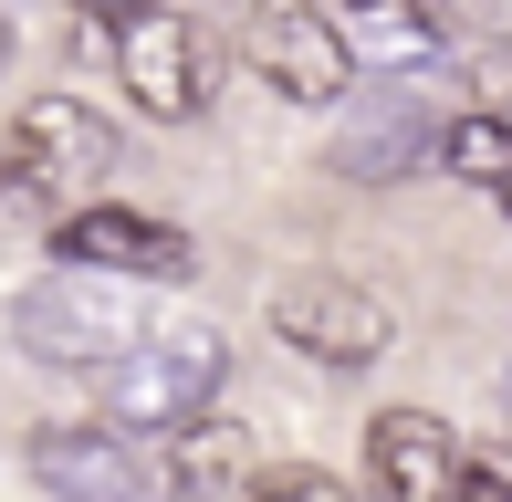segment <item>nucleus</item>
<instances>
[{
  "instance_id": "nucleus-2",
  "label": "nucleus",
  "mask_w": 512,
  "mask_h": 502,
  "mask_svg": "<svg viewBox=\"0 0 512 502\" xmlns=\"http://www.w3.org/2000/svg\"><path fill=\"white\" fill-rule=\"evenodd\" d=\"M11 346L42 356V367H105V356L136 346V314L115 293V272H53V283L11 293Z\"/></svg>"
},
{
  "instance_id": "nucleus-15",
  "label": "nucleus",
  "mask_w": 512,
  "mask_h": 502,
  "mask_svg": "<svg viewBox=\"0 0 512 502\" xmlns=\"http://www.w3.org/2000/svg\"><path fill=\"white\" fill-rule=\"evenodd\" d=\"M0 74H11V21H0Z\"/></svg>"
},
{
  "instance_id": "nucleus-11",
  "label": "nucleus",
  "mask_w": 512,
  "mask_h": 502,
  "mask_svg": "<svg viewBox=\"0 0 512 502\" xmlns=\"http://www.w3.org/2000/svg\"><path fill=\"white\" fill-rule=\"evenodd\" d=\"M251 471H262V450H251L241 419H209V408H199V419H178V471H168L178 502H241Z\"/></svg>"
},
{
  "instance_id": "nucleus-6",
  "label": "nucleus",
  "mask_w": 512,
  "mask_h": 502,
  "mask_svg": "<svg viewBox=\"0 0 512 502\" xmlns=\"http://www.w3.org/2000/svg\"><path fill=\"white\" fill-rule=\"evenodd\" d=\"M429 105L398 95V84H377V95H356L335 116V147H324V168L335 178H366V189H387V178H408L418 157H429Z\"/></svg>"
},
{
  "instance_id": "nucleus-13",
  "label": "nucleus",
  "mask_w": 512,
  "mask_h": 502,
  "mask_svg": "<svg viewBox=\"0 0 512 502\" xmlns=\"http://www.w3.org/2000/svg\"><path fill=\"white\" fill-rule=\"evenodd\" d=\"M439 502H512V450H450Z\"/></svg>"
},
{
  "instance_id": "nucleus-10",
  "label": "nucleus",
  "mask_w": 512,
  "mask_h": 502,
  "mask_svg": "<svg viewBox=\"0 0 512 502\" xmlns=\"http://www.w3.org/2000/svg\"><path fill=\"white\" fill-rule=\"evenodd\" d=\"M366 471H377V502H439V482H450V429L429 408H387L366 429Z\"/></svg>"
},
{
  "instance_id": "nucleus-7",
  "label": "nucleus",
  "mask_w": 512,
  "mask_h": 502,
  "mask_svg": "<svg viewBox=\"0 0 512 502\" xmlns=\"http://www.w3.org/2000/svg\"><path fill=\"white\" fill-rule=\"evenodd\" d=\"M53 241H63L74 272H147V283H189V272H199V241L189 231L136 220V210H74Z\"/></svg>"
},
{
  "instance_id": "nucleus-14",
  "label": "nucleus",
  "mask_w": 512,
  "mask_h": 502,
  "mask_svg": "<svg viewBox=\"0 0 512 502\" xmlns=\"http://www.w3.org/2000/svg\"><path fill=\"white\" fill-rule=\"evenodd\" d=\"M251 502H356V492H345L335 471H304V461H293V471H272V482H251Z\"/></svg>"
},
{
  "instance_id": "nucleus-8",
  "label": "nucleus",
  "mask_w": 512,
  "mask_h": 502,
  "mask_svg": "<svg viewBox=\"0 0 512 502\" xmlns=\"http://www.w3.org/2000/svg\"><path fill=\"white\" fill-rule=\"evenodd\" d=\"M11 157L42 178V189H63V178H105L115 168V126L95 116V105H74V95H32L21 126H11Z\"/></svg>"
},
{
  "instance_id": "nucleus-5",
  "label": "nucleus",
  "mask_w": 512,
  "mask_h": 502,
  "mask_svg": "<svg viewBox=\"0 0 512 502\" xmlns=\"http://www.w3.org/2000/svg\"><path fill=\"white\" fill-rule=\"evenodd\" d=\"M241 53H251V74L283 84L293 105H335L345 95V32L314 11V0H251Z\"/></svg>"
},
{
  "instance_id": "nucleus-9",
  "label": "nucleus",
  "mask_w": 512,
  "mask_h": 502,
  "mask_svg": "<svg viewBox=\"0 0 512 502\" xmlns=\"http://www.w3.org/2000/svg\"><path fill=\"white\" fill-rule=\"evenodd\" d=\"M32 471H42L53 502H136L147 492V471H136V450L115 440V429H42Z\"/></svg>"
},
{
  "instance_id": "nucleus-1",
  "label": "nucleus",
  "mask_w": 512,
  "mask_h": 502,
  "mask_svg": "<svg viewBox=\"0 0 512 502\" xmlns=\"http://www.w3.org/2000/svg\"><path fill=\"white\" fill-rule=\"evenodd\" d=\"M230 346L209 325H168V335H136L126 356H105V419L115 429H178L220 398Z\"/></svg>"
},
{
  "instance_id": "nucleus-3",
  "label": "nucleus",
  "mask_w": 512,
  "mask_h": 502,
  "mask_svg": "<svg viewBox=\"0 0 512 502\" xmlns=\"http://www.w3.org/2000/svg\"><path fill=\"white\" fill-rule=\"evenodd\" d=\"M272 335L314 367H377L398 346V314H387V293L345 283V272H293V283H272Z\"/></svg>"
},
{
  "instance_id": "nucleus-12",
  "label": "nucleus",
  "mask_w": 512,
  "mask_h": 502,
  "mask_svg": "<svg viewBox=\"0 0 512 502\" xmlns=\"http://www.w3.org/2000/svg\"><path fill=\"white\" fill-rule=\"evenodd\" d=\"M429 147L450 157V178H471V189H512V116H450Z\"/></svg>"
},
{
  "instance_id": "nucleus-4",
  "label": "nucleus",
  "mask_w": 512,
  "mask_h": 502,
  "mask_svg": "<svg viewBox=\"0 0 512 502\" xmlns=\"http://www.w3.org/2000/svg\"><path fill=\"white\" fill-rule=\"evenodd\" d=\"M115 74H126L136 116H157V126L199 116V105H209V42H199V21L189 11H126V21H115Z\"/></svg>"
},
{
  "instance_id": "nucleus-16",
  "label": "nucleus",
  "mask_w": 512,
  "mask_h": 502,
  "mask_svg": "<svg viewBox=\"0 0 512 502\" xmlns=\"http://www.w3.org/2000/svg\"><path fill=\"white\" fill-rule=\"evenodd\" d=\"M502 408H512V377H502Z\"/></svg>"
}]
</instances>
